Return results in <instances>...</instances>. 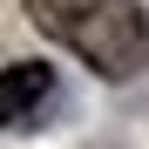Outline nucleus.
<instances>
[{
  "label": "nucleus",
  "mask_w": 149,
  "mask_h": 149,
  "mask_svg": "<svg viewBox=\"0 0 149 149\" xmlns=\"http://www.w3.org/2000/svg\"><path fill=\"white\" fill-rule=\"evenodd\" d=\"M20 7L47 41L74 47L109 81H122V74H136L149 61V20H142L136 0H20Z\"/></svg>",
  "instance_id": "obj_1"
},
{
  "label": "nucleus",
  "mask_w": 149,
  "mask_h": 149,
  "mask_svg": "<svg viewBox=\"0 0 149 149\" xmlns=\"http://www.w3.org/2000/svg\"><path fill=\"white\" fill-rule=\"evenodd\" d=\"M54 95V68L47 61H14L0 68V129H20V122H34V109Z\"/></svg>",
  "instance_id": "obj_2"
}]
</instances>
